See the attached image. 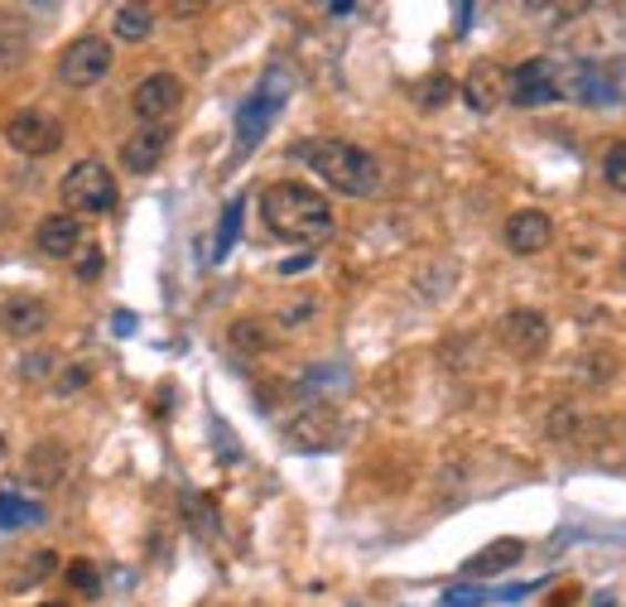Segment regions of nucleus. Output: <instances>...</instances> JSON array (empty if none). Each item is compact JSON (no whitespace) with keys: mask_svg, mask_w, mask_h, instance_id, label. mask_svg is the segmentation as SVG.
<instances>
[{"mask_svg":"<svg viewBox=\"0 0 626 607\" xmlns=\"http://www.w3.org/2000/svg\"><path fill=\"white\" fill-rule=\"evenodd\" d=\"M0 459H6V434H0Z\"/></svg>","mask_w":626,"mask_h":607,"instance_id":"38","label":"nucleus"},{"mask_svg":"<svg viewBox=\"0 0 626 607\" xmlns=\"http://www.w3.org/2000/svg\"><path fill=\"white\" fill-rule=\"evenodd\" d=\"M24 49H30V39H24V30L16 20L0 16V68H16L24 59Z\"/></svg>","mask_w":626,"mask_h":607,"instance_id":"23","label":"nucleus"},{"mask_svg":"<svg viewBox=\"0 0 626 607\" xmlns=\"http://www.w3.org/2000/svg\"><path fill=\"white\" fill-rule=\"evenodd\" d=\"M501 237H506V251L540 256L554 241V223H550V213H540V208H521L506 217V232H501Z\"/></svg>","mask_w":626,"mask_h":607,"instance_id":"13","label":"nucleus"},{"mask_svg":"<svg viewBox=\"0 0 626 607\" xmlns=\"http://www.w3.org/2000/svg\"><path fill=\"white\" fill-rule=\"evenodd\" d=\"M578 598H583V593H578V584H574V588H560V593H554L550 607H568V603H578Z\"/></svg>","mask_w":626,"mask_h":607,"instance_id":"34","label":"nucleus"},{"mask_svg":"<svg viewBox=\"0 0 626 607\" xmlns=\"http://www.w3.org/2000/svg\"><path fill=\"white\" fill-rule=\"evenodd\" d=\"M295 160L309 164V169L324 178L332 193H342V198H376V193H381V164L352 141L318 135V141L295 145Z\"/></svg>","mask_w":626,"mask_h":607,"instance_id":"1","label":"nucleus"},{"mask_svg":"<svg viewBox=\"0 0 626 607\" xmlns=\"http://www.w3.org/2000/svg\"><path fill=\"white\" fill-rule=\"evenodd\" d=\"M289 92H295V78L285 73V68H266V78L256 82V92L242 102V112H236V150H256L266 141V131L275 126V116L285 112Z\"/></svg>","mask_w":626,"mask_h":607,"instance_id":"3","label":"nucleus"},{"mask_svg":"<svg viewBox=\"0 0 626 607\" xmlns=\"http://www.w3.org/2000/svg\"><path fill=\"white\" fill-rule=\"evenodd\" d=\"M59 362V352H30L20 362V381H39V377H49V367Z\"/></svg>","mask_w":626,"mask_h":607,"instance_id":"29","label":"nucleus"},{"mask_svg":"<svg viewBox=\"0 0 626 607\" xmlns=\"http://www.w3.org/2000/svg\"><path fill=\"white\" fill-rule=\"evenodd\" d=\"M111 73V44L102 34H82L59 53V82L63 88H96Z\"/></svg>","mask_w":626,"mask_h":607,"instance_id":"6","label":"nucleus"},{"mask_svg":"<svg viewBox=\"0 0 626 607\" xmlns=\"http://www.w3.org/2000/svg\"><path fill=\"white\" fill-rule=\"evenodd\" d=\"M184 106V82L174 73H150L135 82L131 92V112L141 126H170V116Z\"/></svg>","mask_w":626,"mask_h":607,"instance_id":"7","label":"nucleus"},{"mask_svg":"<svg viewBox=\"0 0 626 607\" xmlns=\"http://www.w3.org/2000/svg\"><path fill=\"white\" fill-rule=\"evenodd\" d=\"M88 377H92V367H88V362L68 367L63 377H59V391H63V395H68V391H78V385H88Z\"/></svg>","mask_w":626,"mask_h":607,"instance_id":"32","label":"nucleus"},{"mask_svg":"<svg viewBox=\"0 0 626 607\" xmlns=\"http://www.w3.org/2000/svg\"><path fill=\"white\" fill-rule=\"evenodd\" d=\"M0 328L10 338H39L49 328V304L39 295H10L0 304Z\"/></svg>","mask_w":626,"mask_h":607,"instance_id":"16","label":"nucleus"},{"mask_svg":"<svg viewBox=\"0 0 626 607\" xmlns=\"http://www.w3.org/2000/svg\"><path fill=\"white\" fill-rule=\"evenodd\" d=\"M506 96L516 106H550L560 102V63L554 59H525L506 78Z\"/></svg>","mask_w":626,"mask_h":607,"instance_id":"8","label":"nucleus"},{"mask_svg":"<svg viewBox=\"0 0 626 607\" xmlns=\"http://www.w3.org/2000/svg\"><path fill=\"white\" fill-rule=\"evenodd\" d=\"M593 607H617V598H612V593H597Z\"/></svg>","mask_w":626,"mask_h":607,"instance_id":"37","label":"nucleus"},{"mask_svg":"<svg viewBox=\"0 0 626 607\" xmlns=\"http://www.w3.org/2000/svg\"><path fill=\"white\" fill-rule=\"evenodd\" d=\"M242 208H246V203H242V198H232V203H227V213H222L217 241H213V260H227V251L236 246V232H242Z\"/></svg>","mask_w":626,"mask_h":607,"instance_id":"22","label":"nucleus"},{"mask_svg":"<svg viewBox=\"0 0 626 607\" xmlns=\"http://www.w3.org/2000/svg\"><path fill=\"white\" fill-rule=\"evenodd\" d=\"M34 246L53 260H73L82 251V223L73 213H49L44 223L34 227Z\"/></svg>","mask_w":626,"mask_h":607,"instance_id":"14","label":"nucleus"},{"mask_svg":"<svg viewBox=\"0 0 626 607\" xmlns=\"http://www.w3.org/2000/svg\"><path fill=\"white\" fill-rule=\"evenodd\" d=\"M6 141L20 150V155H30V160H44L59 150L63 141V131H59V121H53L49 112H20V116H10V126H6Z\"/></svg>","mask_w":626,"mask_h":607,"instance_id":"10","label":"nucleus"},{"mask_svg":"<svg viewBox=\"0 0 626 607\" xmlns=\"http://www.w3.org/2000/svg\"><path fill=\"white\" fill-rule=\"evenodd\" d=\"M68 467H73V459H68V444H59V439H39V444H30V453H24L20 473L30 487L49 492L59 487V482L68 477Z\"/></svg>","mask_w":626,"mask_h":607,"instance_id":"12","label":"nucleus"},{"mask_svg":"<svg viewBox=\"0 0 626 607\" xmlns=\"http://www.w3.org/2000/svg\"><path fill=\"white\" fill-rule=\"evenodd\" d=\"M453 92H458V88H453V78H429L424 88H420V102H424V106H443Z\"/></svg>","mask_w":626,"mask_h":607,"instance_id":"30","label":"nucleus"},{"mask_svg":"<svg viewBox=\"0 0 626 607\" xmlns=\"http://www.w3.org/2000/svg\"><path fill=\"white\" fill-rule=\"evenodd\" d=\"M501 88H506V73H501L496 63H478L463 82V96L472 112H492V106L501 102Z\"/></svg>","mask_w":626,"mask_h":607,"instance_id":"17","label":"nucleus"},{"mask_svg":"<svg viewBox=\"0 0 626 607\" xmlns=\"http://www.w3.org/2000/svg\"><path fill=\"white\" fill-rule=\"evenodd\" d=\"M63 208L73 217H102L116 208V178L102 160H78L63 174Z\"/></svg>","mask_w":626,"mask_h":607,"instance_id":"4","label":"nucleus"},{"mask_svg":"<svg viewBox=\"0 0 626 607\" xmlns=\"http://www.w3.org/2000/svg\"><path fill=\"white\" fill-rule=\"evenodd\" d=\"M525 555V541H492L486 549H478V555L468 559V578H492V574H506L511 564H516Z\"/></svg>","mask_w":626,"mask_h":607,"instance_id":"18","label":"nucleus"},{"mask_svg":"<svg viewBox=\"0 0 626 607\" xmlns=\"http://www.w3.org/2000/svg\"><path fill=\"white\" fill-rule=\"evenodd\" d=\"M164 155H170V126H141L121 145V164L131 174H155Z\"/></svg>","mask_w":626,"mask_h":607,"instance_id":"15","label":"nucleus"},{"mask_svg":"<svg viewBox=\"0 0 626 607\" xmlns=\"http://www.w3.org/2000/svg\"><path fill=\"white\" fill-rule=\"evenodd\" d=\"M73 270H78V280H96V275L106 270V256H102V246H88V241H82V251L73 256Z\"/></svg>","mask_w":626,"mask_h":607,"instance_id":"27","label":"nucleus"},{"mask_svg":"<svg viewBox=\"0 0 626 607\" xmlns=\"http://www.w3.org/2000/svg\"><path fill=\"white\" fill-rule=\"evenodd\" d=\"M44 506L24 502L20 492H0V531H24V526H44Z\"/></svg>","mask_w":626,"mask_h":607,"instance_id":"19","label":"nucleus"},{"mask_svg":"<svg viewBox=\"0 0 626 607\" xmlns=\"http://www.w3.org/2000/svg\"><path fill=\"white\" fill-rule=\"evenodd\" d=\"M342 439V415L328 405V400H314L304 405L295 420L285 424V444L295 453H324V449H338Z\"/></svg>","mask_w":626,"mask_h":607,"instance_id":"5","label":"nucleus"},{"mask_svg":"<svg viewBox=\"0 0 626 607\" xmlns=\"http://www.w3.org/2000/svg\"><path fill=\"white\" fill-rule=\"evenodd\" d=\"M496 338H501V348H506L511 357L531 362V357H540L550 348V319L540 309H511L506 319L496 323Z\"/></svg>","mask_w":626,"mask_h":607,"instance_id":"9","label":"nucleus"},{"mask_svg":"<svg viewBox=\"0 0 626 607\" xmlns=\"http://www.w3.org/2000/svg\"><path fill=\"white\" fill-rule=\"evenodd\" d=\"M116 333H135V319H131V313H116Z\"/></svg>","mask_w":626,"mask_h":607,"instance_id":"36","label":"nucleus"},{"mask_svg":"<svg viewBox=\"0 0 626 607\" xmlns=\"http://www.w3.org/2000/svg\"><path fill=\"white\" fill-rule=\"evenodd\" d=\"M68 584H73L78 593H96V588H102V578H96L92 559H73V564H68Z\"/></svg>","mask_w":626,"mask_h":607,"instance_id":"28","label":"nucleus"},{"mask_svg":"<svg viewBox=\"0 0 626 607\" xmlns=\"http://www.w3.org/2000/svg\"><path fill=\"white\" fill-rule=\"evenodd\" d=\"M352 10H357L352 0H332V6H328V16H352Z\"/></svg>","mask_w":626,"mask_h":607,"instance_id":"35","label":"nucleus"},{"mask_svg":"<svg viewBox=\"0 0 626 607\" xmlns=\"http://www.w3.org/2000/svg\"><path fill=\"white\" fill-rule=\"evenodd\" d=\"M560 96H574V102H588V106H607V102H617V82L597 63L578 59V63L560 68Z\"/></svg>","mask_w":626,"mask_h":607,"instance_id":"11","label":"nucleus"},{"mask_svg":"<svg viewBox=\"0 0 626 607\" xmlns=\"http://www.w3.org/2000/svg\"><path fill=\"white\" fill-rule=\"evenodd\" d=\"M53 569H59V555H53V549H39V555H30V564H24V569H20L16 578H10V588H16V593L39 588Z\"/></svg>","mask_w":626,"mask_h":607,"instance_id":"21","label":"nucleus"},{"mask_svg":"<svg viewBox=\"0 0 626 607\" xmlns=\"http://www.w3.org/2000/svg\"><path fill=\"white\" fill-rule=\"evenodd\" d=\"M266 328H260L256 319H242V323H232V348L236 352H266Z\"/></svg>","mask_w":626,"mask_h":607,"instance_id":"24","label":"nucleus"},{"mask_svg":"<svg viewBox=\"0 0 626 607\" xmlns=\"http://www.w3.org/2000/svg\"><path fill=\"white\" fill-rule=\"evenodd\" d=\"M482 603H492V593L478 588V584H453V588H443V607H482Z\"/></svg>","mask_w":626,"mask_h":607,"instance_id":"25","label":"nucleus"},{"mask_svg":"<svg viewBox=\"0 0 626 607\" xmlns=\"http://www.w3.org/2000/svg\"><path fill=\"white\" fill-rule=\"evenodd\" d=\"M111 30H116V39H125V44H141V39L155 34V10L150 6H116Z\"/></svg>","mask_w":626,"mask_h":607,"instance_id":"20","label":"nucleus"},{"mask_svg":"<svg viewBox=\"0 0 626 607\" xmlns=\"http://www.w3.org/2000/svg\"><path fill=\"white\" fill-rule=\"evenodd\" d=\"M309 266H314V251H304V256H295V260H285L280 270H285V275H299V270H309Z\"/></svg>","mask_w":626,"mask_h":607,"instance_id":"33","label":"nucleus"},{"mask_svg":"<svg viewBox=\"0 0 626 607\" xmlns=\"http://www.w3.org/2000/svg\"><path fill=\"white\" fill-rule=\"evenodd\" d=\"M603 178H607V188L626 193V141H622V145H612L607 155H603Z\"/></svg>","mask_w":626,"mask_h":607,"instance_id":"26","label":"nucleus"},{"mask_svg":"<svg viewBox=\"0 0 626 607\" xmlns=\"http://www.w3.org/2000/svg\"><path fill=\"white\" fill-rule=\"evenodd\" d=\"M184 506L193 512V531L198 535H213V526H217V512L207 502H198V496H184Z\"/></svg>","mask_w":626,"mask_h":607,"instance_id":"31","label":"nucleus"},{"mask_svg":"<svg viewBox=\"0 0 626 607\" xmlns=\"http://www.w3.org/2000/svg\"><path fill=\"white\" fill-rule=\"evenodd\" d=\"M260 217H266V227L275 237L285 241H324L332 237V208L328 198L309 184H299V178H280V184H270L260 193Z\"/></svg>","mask_w":626,"mask_h":607,"instance_id":"2","label":"nucleus"}]
</instances>
